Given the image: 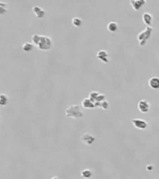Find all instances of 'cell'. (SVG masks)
<instances>
[{
    "label": "cell",
    "mask_w": 159,
    "mask_h": 179,
    "mask_svg": "<svg viewBox=\"0 0 159 179\" xmlns=\"http://www.w3.org/2000/svg\"><path fill=\"white\" fill-rule=\"evenodd\" d=\"M32 10H33L34 14L36 15V17L39 18V19L43 18V17L45 16V14H46L45 10H44L43 9H41V7H39V6H34V7H32Z\"/></svg>",
    "instance_id": "8"
},
{
    "label": "cell",
    "mask_w": 159,
    "mask_h": 179,
    "mask_svg": "<svg viewBox=\"0 0 159 179\" xmlns=\"http://www.w3.org/2000/svg\"><path fill=\"white\" fill-rule=\"evenodd\" d=\"M66 116L67 118H71L74 120H79L83 117V112L81 110V107L78 105H73L67 107L66 109Z\"/></svg>",
    "instance_id": "1"
},
{
    "label": "cell",
    "mask_w": 159,
    "mask_h": 179,
    "mask_svg": "<svg viewBox=\"0 0 159 179\" xmlns=\"http://www.w3.org/2000/svg\"><path fill=\"white\" fill-rule=\"evenodd\" d=\"M101 108L104 110H108L110 108V103L108 102L107 100L103 101V102H101Z\"/></svg>",
    "instance_id": "21"
},
{
    "label": "cell",
    "mask_w": 159,
    "mask_h": 179,
    "mask_svg": "<svg viewBox=\"0 0 159 179\" xmlns=\"http://www.w3.org/2000/svg\"><path fill=\"white\" fill-rule=\"evenodd\" d=\"M107 28L110 33H115L118 30V23L116 22H110L108 23Z\"/></svg>",
    "instance_id": "13"
},
{
    "label": "cell",
    "mask_w": 159,
    "mask_h": 179,
    "mask_svg": "<svg viewBox=\"0 0 159 179\" xmlns=\"http://www.w3.org/2000/svg\"><path fill=\"white\" fill-rule=\"evenodd\" d=\"M143 1H146L147 2V0H143Z\"/></svg>",
    "instance_id": "26"
},
{
    "label": "cell",
    "mask_w": 159,
    "mask_h": 179,
    "mask_svg": "<svg viewBox=\"0 0 159 179\" xmlns=\"http://www.w3.org/2000/svg\"><path fill=\"white\" fill-rule=\"evenodd\" d=\"M146 3V1H143V0H130V5L133 7L134 10H140V7Z\"/></svg>",
    "instance_id": "9"
},
{
    "label": "cell",
    "mask_w": 159,
    "mask_h": 179,
    "mask_svg": "<svg viewBox=\"0 0 159 179\" xmlns=\"http://www.w3.org/2000/svg\"><path fill=\"white\" fill-rule=\"evenodd\" d=\"M81 105L83 106V108H86V109H93V108H96L95 103L92 102L89 97L83 99V101L81 102Z\"/></svg>",
    "instance_id": "12"
},
{
    "label": "cell",
    "mask_w": 159,
    "mask_h": 179,
    "mask_svg": "<svg viewBox=\"0 0 159 179\" xmlns=\"http://www.w3.org/2000/svg\"><path fill=\"white\" fill-rule=\"evenodd\" d=\"M149 86L153 90H158L159 89V77H153L149 79Z\"/></svg>",
    "instance_id": "11"
},
{
    "label": "cell",
    "mask_w": 159,
    "mask_h": 179,
    "mask_svg": "<svg viewBox=\"0 0 159 179\" xmlns=\"http://www.w3.org/2000/svg\"><path fill=\"white\" fill-rule=\"evenodd\" d=\"M9 103V96L5 93H0V106H6Z\"/></svg>",
    "instance_id": "14"
},
{
    "label": "cell",
    "mask_w": 159,
    "mask_h": 179,
    "mask_svg": "<svg viewBox=\"0 0 159 179\" xmlns=\"http://www.w3.org/2000/svg\"><path fill=\"white\" fill-rule=\"evenodd\" d=\"M81 142H82L83 144H85V145H87V146H91V145H92V144L95 142L96 138H95L92 134L85 133V134H83L81 135Z\"/></svg>",
    "instance_id": "7"
},
{
    "label": "cell",
    "mask_w": 159,
    "mask_h": 179,
    "mask_svg": "<svg viewBox=\"0 0 159 179\" xmlns=\"http://www.w3.org/2000/svg\"><path fill=\"white\" fill-rule=\"evenodd\" d=\"M147 169H148V170H152V169H153V166H147Z\"/></svg>",
    "instance_id": "24"
},
{
    "label": "cell",
    "mask_w": 159,
    "mask_h": 179,
    "mask_svg": "<svg viewBox=\"0 0 159 179\" xmlns=\"http://www.w3.org/2000/svg\"><path fill=\"white\" fill-rule=\"evenodd\" d=\"M153 27L152 26H146L145 30L141 31V32L138 35V40L140 42V46L143 47L145 46L148 42L149 38L151 37V35L153 33Z\"/></svg>",
    "instance_id": "2"
},
{
    "label": "cell",
    "mask_w": 159,
    "mask_h": 179,
    "mask_svg": "<svg viewBox=\"0 0 159 179\" xmlns=\"http://www.w3.org/2000/svg\"><path fill=\"white\" fill-rule=\"evenodd\" d=\"M98 94H99V92L98 91H91L90 93H89V98H90V100L92 101V102H96V97L98 96Z\"/></svg>",
    "instance_id": "20"
},
{
    "label": "cell",
    "mask_w": 159,
    "mask_h": 179,
    "mask_svg": "<svg viewBox=\"0 0 159 179\" xmlns=\"http://www.w3.org/2000/svg\"><path fill=\"white\" fill-rule=\"evenodd\" d=\"M31 39H32V43H33L34 45L37 46V44L40 43V39H41V36L39 35V34H35V35L32 36Z\"/></svg>",
    "instance_id": "18"
},
{
    "label": "cell",
    "mask_w": 159,
    "mask_h": 179,
    "mask_svg": "<svg viewBox=\"0 0 159 179\" xmlns=\"http://www.w3.org/2000/svg\"><path fill=\"white\" fill-rule=\"evenodd\" d=\"M22 49L25 52H30L34 49V44L30 42H25L22 46Z\"/></svg>",
    "instance_id": "15"
},
{
    "label": "cell",
    "mask_w": 159,
    "mask_h": 179,
    "mask_svg": "<svg viewBox=\"0 0 159 179\" xmlns=\"http://www.w3.org/2000/svg\"><path fill=\"white\" fill-rule=\"evenodd\" d=\"M138 108L139 110L141 112V113H148L150 108H151V105L150 103L148 102L147 100L145 99H142V100H140L139 103H138Z\"/></svg>",
    "instance_id": "5"
},
{
    "label": "cell",
    "mask_w": 159,
    "mask_h": 179,
    "mask_svg": "<svg viewBox=\"0 0 159 179\" xmlns=\"http://www.w3.org/2000/svg\"><path fill=\"white\" fill-rule=\"evenodd\" d=\"M37 47L40 51H50L52 47V40L47 36H41V39Z\"/></svg>",
    "instance_id": "3"
},
{
    "label": "cell",
    "mask_w": 159,
    "mask_h": 179,
    "mask_svg": "<svg viewBox=\"0 0 159 179\" xmlns=\"http://www.w3.org/2000/svg\"><path fill=\"white\" fill-rule=\"evenodd\" d=\"M96 107H100L101 108V102H95Z\"/></svg>",
    "instance_id": "23"
},
{
    "label": "cell",
    "mask_w": 159,
    "mask_h": 179,
    "mask_svg": "<svg viewBox=\"0 0 159 179\" xmlns=\"http://www.w3.org/2000/svg\"><path fill=\"white\" fill-rule=\"evenodd\" d=\"M72 25L73 26H75V27H81V25H82V20L81 19V18H79V17H74L73 19H72Z\"/></svg>",
    "instance_id": "17"
},
{
    "label": "cell",
    "mask_w": 159,
    "mask_h": 179,
    "mask_svg": "<svg viewBox=\"0 0 159 179\" xmlns=\"http://www.w3.org/2000/svg\"><path fill=\"white\" fill-rule=\"evenodd\" d=\"M7 11V4L0 1V15H3Z\"/></svg>",
    "instance_id": "19"
},
{
    "label": "cell",
    "mask_w": 159,
    "mask_h": 179,
    "mask_svg": "<svg viewBox=\"0 0 159 179\" xmlns=\"http://www.w3.org/2000/svg\"><path fill=\"white\" fill-rule=\"evenodd\" d=\"M131 122L133 124V126L136 129H139V130H145L148 127L147 121L141 119H133Z\"/></svg>",
    "instance_id": "4"
},
{
    "label": "cell",
    "mask_w": 159,
    "mask_h": 179,
    "mask_svg": "<svg viewBox=\"0 0 159 179\" xmlns=\"http://www.w3.org/2000/svg\"><path fill=\"white\" fill-rule=\"evenodd\" d=\"M81 175L83 178L88 179V178H91V177L93 176V172H92V171H91L90 169H84V170L81 171Z\"/></svg>",
    "instance_id": "16"
},
{
    "label": "cell",
    "mask_w": 159,
    "mask_h": 179,
    "mask_svg": "<svg viewBox=\"0 0 159 179\" xmlns=\"http://www.w3.org/2000/svg\"><path fill=\"white\" fill-rule=\"evenodd\" d=\"M105 100H106V95L102 94V93H99L98 96L96 97V102H103V101H105Z\"/></svg>",
    "instance_id": "22"
},
{
    "label": "cell",
    "mask_w": 159,
    "mask_h": 179,
    "mask_svg": "<svg viewBox=\"0 0 159 179\" xmlns=\"http://www.w3.org/2000/svg\"><path fill=\"white\" fill-rule=\"evenodd\" d=\"M51 179H59V178H58L57 176H54V177H52Z\"/></svg>",
    "instance_id": "25"
},
{
    "label": "cell",
    "mask_w": 159,
    "mask_h": 179,
    "mask_svg": "<svg viewBox=\"0 0 159 179\" xmlns=\"http://www.w3.org/2000/svg\"><path fill=\"white\" fill-rule=\"evenodd\" d=\"M153 20H154V17L151 13L144 12L142 14V21L147 26H151V25H152V22H153Z\"/></svg>",
    "instance_id": "10"
},
{
    "label": "cell",
    "mask_w": 159,
    "mask_h": 179,
    "mask_svg": "<svg viewBox=\"0 0 159 179\" xmlns=\"http://www.w3.org/2000/svg\"><path fill=\"white\" fill-rule=\"evenodd\" d=\"M96 57L98 60H100L102 63L104 64H109L110 62V57H109V53L107 51H104V50H101V51H98L97 53H96Z\"/></svg>",
    "instance_id": "6"
}]
</instances>
